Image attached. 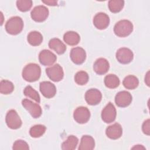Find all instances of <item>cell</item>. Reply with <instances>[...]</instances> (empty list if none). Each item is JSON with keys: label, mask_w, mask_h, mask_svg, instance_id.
<instances>
[{"label": "cell", "mask_w": 150, "mask_h": 150, "mask_svg": "<svg viewBox=\"0 0 150 150\" xmlns=\"http://www.w3.org/2000/svg\"><path fill=\"white\" fill-rule=\"evenodd\" d=\"M132 96L127 91L118 92L115 97V102L117 106L120 107H126L132 102Z\"/></svg>", "instance_id": "cell-10"}, {"label": "cell", "mask_w": 150, "mask_h": 150, "mask_svg": "<svg viewBox=\"0 0 150 150\" xmlns=\"http://www.w3.org/2000/svg\"><path fill=\"white\" fill-rule=\"evenodd\" d=\"M42 2L45 4L48 5H50V6H56L57 4V1H53V0H52V1L49 0V1H43Z\"/></svg>", "instance_id": "cell-34"}, {"label": "cell", "mask_w": 150, "mask_h": 150, "mask_svg": "<svg viewBox=\"0 0 150 150\" xmlns=\"http://www.w3.org/2000/svg\"><path fill=\"white\" fill-rule=\"evenodd\" d=\"M142 129L143 132L147 135H149V133H150V120L149 119H148L146 120H145L144 123L142 124Z\"/></svg>", "instance_id": "cell-33"}, {"label": "cell", "mask_w": 150, "mask_h": 150, "mask_svg": "<svg viewBox=\"0 0 150 150\" xmlns=\"http://www.w3.org/2000/svg\"><path fill=\"white\" fill-rule=\"evenodd\" d=\"M134 54L128 48L122 47L119 49L116 53L117 60L122 64H128L133 59Z\"/></svg>", "instance_id": "cell-11"}, {"label": "cell", "mask_w": 150, "mask_h": 150, "mask_svg": "<svg viewBox=\"0 0 150 150\" xmlns=\"http://www.w3.org/2000/svg\"><path fill=\"white\" fill-rule=\"evenodd\" d=\"M46 73L49 78L55 82L62 80L64 76L63 69L59 64H56L47 68L46 69Z\"/></svg>", "instance_id": "cell-7"}, {"label": "cell", "mask_w": 150, "mask_h": 150, "mask_svg": "<svg viewBox=\"0 0 150 150\" xmlns=\"http://www.w3.org/2000/svg\"><path fill=\"white\" fill-rule=\"evenodd\" d=\"M104 84L105 86L110 88H115L120 84L119 78L115 74H110L104 78Z\"/></svg>", "instance_id": "cell-25"}, {"label": "cell", "mask_w": 150, "mask_h": 150, "mask_svg": "<svg viewBox=\"0 0 150 150\" xmlns=\"http://www.w3.org/2000/svg\"><path fill=\"white\" fill-rule=\"evenodd\" d=\"M70 57L74 63L76 64H81L86 60V53L84 49L83 48L76 47L71 50Z\"/></svg>", "instance_id": "cell-14"}, {"label": "cell", "mask_w": 150, "mask_h": 150, "mask_svg": "<svg viewBox=\"0 0 150 150\" xmlns=\"http://www.w3.org/2000/svg\"><path fill=\"white\" fill-rule=\"evenodd\" d=\"M95 146L94 138L89 135H83L81 138V141L78 149L79 150H91Z\"/></svg>", "instance_id": "cell-20"}, {"label": "cell", "mask_w": 150, "mask_h": 150, "mask_svg": "<svg viewBox=\"0 0 150 150\" xmlns=\"http://www.w3.org/2000/svg\"><path fill=\"white\" fill-rule=\"evenodd\" d=\"M132 149H145V148L144 147V146H142V145H136V146H134Z\"/></svg>", "instance_id": "cell-36"}, {"label": "cell", "mask_w": 150, "mask_h": 150, "mask_svg": "<svg viewBox=\"0 0 150 150\" xmlns=\"http://www.w3.org/2000/svg\"><path fill=\"white\" fill-rule=\"evenodd\" d=\"M48 15L49 10L43 5H39L35 7L30 13L32 19L38 22H42L45 21Z\"/></svg>", "instance_id": "cell-5"}, {"label": "cell", "mask_w": 150, "mask_h": 150, "mask_svg": "<svg viewBox=\"0 0 150 150\" xmlns=\"http://www.w3.org/2000/svg\"><path fill=\"white\" fill-rule=\"evenodd\" d=\"M110 67L108 62L104 58L98 59L94 63V71L98 75L105 74Z\"/></svg>", "instance_id": "cell-17"}, {"label": "cell", "mask_w": 150, "mask_h": 150, "mask_svg": "<svg viewBox=\"0 0 150 150\" xmlns=\"http://www.w3.org/2000/svg\"><path fill=\"white\" fill-rule=\"evenodd\" d=\"M63 40L67 45L75 46L79 43L80 37L77 32L74 31H69L64 33L63 36Z\"/></svg>", "instance_id": "cell-21"}, {"label": "cell", "mask_w": 150, "mask_h": 150, "mask_svg": "<svg viewBox=\"0 0 150 150\" xmlns=\"http://www.w3.org/2000/svg\"><path fill=\"white\" fill-rule=\"evenodd\" d=\"M56 56L48 50H43L39 54V62L43 66L52 65L56 61Z\"/></svg>", "instance_id": "cell-16"}, {"label": "cell", "mask_w": 150, "mask_h": 150, "mask_svg": "<svg viewBox=\"0 0 150 150\" xmlns=\"http://www.w3.org/2000/svg\"><path fill=\"white\" fill-rule=\"evenodd\" d=\"M16 6L20 11L26 12L31 8L32 1L30 0H19L16 1Z\"/></svg>", "instance_id": "cell-31"}, {"label": "cell", "mask_w": 150, "mask_h": 150, "mask_svg": "<svg viewBox=\"0 0 150 150\" xmlns=\"http://www.w3.org/2000/svg\"><path fill=\"white\" fill-rule=\"evenodd\" d=\"M105 134L109 138L112 139H117L120 138L122 135V129L120 124L115 123L107 128Z\"/></svg>", "instance_id": "cell-18"}, {"label": "cell", "mask_w": 150, "mask_h": 150, "mask_svg": "<svg viewBox=\"0 0 150 150\" xmlns=\"http://www.w3.org/2000/svg\"><path fill=\"white\" fill-rule=\"evenodd\" d=\"M102 94L101 92L96 88H91L87 90L85 94V100L88 104L94 105L101 101Z\"/></svg>", "instance_id": "cell-12"}, {"label": "cell", "mask_w": 150, "mask_h": 150, "mask_svg": "<svg viewBox=\"0 0 150 150\" xmlns=\"http://www.w3.org/2000/svg\"><path fill=\"white\" fill-rule=\"evenodd\" d=\"M12 149L14 150H19V149H23V150H28L29 149L28 144L24 141L19 139L16 140L13 145Z\"/></svg>", "instance_id": "cell-32"}, {"label": "cell", "mask_w": 150, "mask_h": 150, "mask_svg": "<svg viewBox=\"0 0 150 150\" xmlns=\"http://www.w3.org/2000/svg\"><path fill=\"white\" fill-rule=\"evenodd\" d=\"M5 121L8 127L13 129H18L22 125V121L16 111L14 110H11L7 112Z\"/></svg>", "instance_id": "cell-4"}, {"label": "cell", "mask_w": 150, "mask_h": 150, "mask_svg": "<svg viewBox=\"0 0 150 150\" xmlns=\"http://www.w3.org/2000/svg\"><path fill=\"white\" fill-rule=\"evenodd\" d=\"M116 110L114 105L109 103L103 108L101 112V118L105 123H111L116 118Z\"/></svg>", "instance_id": "cell-8"}, {"label": "cell", "mask_w": 150, "mask_h": 150, "mask_svg": "<svg viewBox=\"0 0 150 150\" xmlns=\"http://www.w3.org/2000/svg\"><path fill=\"white\" fill-rule=\"evenodd\" d=\"M46 128L45 125L38 124L32 127L29 130V134L33 138H39L45 132Z\"/></svg>", "instance_id": "cell-26"}, {"label": "cell", "mask_w": 150, "mask_h": 150, "mask_svg": "<svg viewBox=\"0 0 150 150\" xmlns=\"http://www.w3.org/2000/svg\"><path fill=\"white\" fill-rule=\"evenodd\" d=\"M124 86L129 90H133L137 88L139 84L138 78L132 75H129L125 77L122 81Z\"/></svg>", "instance_id": "cell-24"}, {"label": "cell", "mask_w": 150, "mask_h": 150, "mask_svg": "<svg viewBox=\"0 0 150 150\" xmlns=\"http://www.w3.org/2000/svg\"><path fill=\"white\" fill-rule=\"evenodd\" d=\"M110 23L109 16L105 13H97L93 18V24L98 29L103 30L108 27Z\"/></svg>", "instance_id": "cell-13"}, {"label": "cell", "mask_w": 150, "mask_h": 150, "mask_svg": "<svg viewBox=\"0 0 150 150\" xmlns=\"http://www.w3.org/2000/svg\"><path fill=\"white\" fill-rule=\"evenodd\" d=\"M73 117L77 123L84 124L89 120L90 112L87 107H79L74 110Z\"/></svg>", "instance_id": "cell-9"}, {"label": "cell", "mask_w": 150, "mask_h": 150, "mask_svg": "<svg viewBox=\"0 0 150 150\" xmlns=\"http://www.w3.org/2000/svg\"><path fill=\"white\" fill-rule=\"evenodd\" d=\"M41 74L40 66L35 63L27 64L23 69L22 77L23 79L29 82H33L38 80Z\"/></svg>", "instance_id": "cell-1"}, {"label": "cell", "mask_w": 150, "mask_h": 150, "mask_svg": "<svg viewBox=\"0 0 150 150\" xmlns=\"http://www.w3.org/2000/svg\"><path fill=\"white\" fill-rule=\"evenodd\" d=\"M124 5V1L122 0H110L108 2V8L112 13L120 12Z\"/></svg>", "instance_id": "cell-27"}, {"label": "cell", "mask_w": 150, "mask_h": 150, "mask_svg": "<svg viewBox=\"0 0 150 150\" xmlns=\"http://www.w3.org/2000/svg\"><path fill=\"white\" fill-rule=\"evenodd\" d=\"M14 89L13 83L6 80H2L0 83V92L3 94H9Z\"/></svg>", "instance_id": "cell-28"}, {"label": "cell", "mask_w": 150, "mask_h": 150, "mask_svg": "<svg viewBox=\"0 0 150 150\" xmlns=\"http://www.w3.org/2000/svg\"><path fill=\"white\" fill-rule=\"evenodd\" d=\"M39 88L42 95L47 98H50L53 97L56 93L55 86L50 81H42L40 83Z\"/></svg>", "instance_id": "cell-15"}, {"label": "cell", "mask_w": 150, "mask_h": 150, "mask_svg": "<svg viewBox=\"0 0 150 150\" xmlns=\"http://www.w3.org/2000/svg\"><path fill=\"white\" fill-rule=\"evenodd\" d=\"M145 82L148 86H149V71H148L145 77Z\"/></svg>", "instance_id": "cell-35"}, {"label": "cell", "mask_w": 150, "mask_h": 150, "mask_svg": "<svg viewBox=\"0 0 150 150\" xmlns=\"http://www.w3.org/2000/svg\"><path fill=\"white\" fill-rule=\"evenodd\" d=\"M88 75L87 72L84 71H78L74 76V81L79 85H84L88 81Z\"/></svg>", "instance_id": "cell-30"}, {"label": "cell", "mask_w": 150, "mask_h": 150, "mask_svg": "<svg viewBox=\"0 0 150 150\" xmlns=\"http://www.w3.org/2000/svg\"><path fill=\"white\" fill-rule=\"evenodd\" d=\"M23 93L25 96L28 97L31 99H33L38 103H40V98L38 93L30 86H28L25 88L23 90Z\"/></svg>", "instance_id": "cell-29"}, {"label": "cell", "mask_w": 150, "mask_h": 150, "mask_svg": "<svg viewBox=\"0 0 150 150\" xmlns=\"http://www.w3.org/2000/svg\"><path fill=\"white\" fill-rule=\"evenodd\" d=\"M133 30V25L128 20L118 21L114 26V33L119 37H126L129 35Z\"/></svg>", "instance_id": "cell-3"}, {"label": "cell", "mask_w": 150, "mask_h": 150, "mask_svg": "<svg viewBox=\"0 0 150 150\" xmlns=\"http://www.w3.org/2000/svg\"><path fill=\"white\" fill-rule=\"evenodd\" d=\"M23 28V22L19 16L11 18L5 24L6 31L11 35H16L21 33Z\"/></svg>", "instance_id": "cell-2"}, {"label": "cell", "mask_w": 150, "mask_h": 150, "mask_svg": "<svg viewBox=\"0 0 150 150\" xmlns=\"http://www.w3.org/2000/svg\"><path fill=\"white\" fill-rule=\"evenodd\" d=\"M49 47L59 54H63L66 50V45L57 38L50 39L49 42Z\"/></svg>", "instance_id": "cell-19"}, {"label": "cell", "mask_w": 150, "mask_h": 150, "mask_svg": "<svg viewBox=\"0 0 150 150\" xmlns=\"http://www.w3.org/2000/svg\"><path fill=\"white\" fill-rule=\"evenodd\" d=\"M79 142L78 138L74 135H70L62 145V149L63 150H73L76 149Z\"/></svg>", "instance_id": "cell-23"}, {"label": "cell", "mask_w": 150, "mask_h": 150, "mask_svg": "<svg viewBox=\"0 0 150 150\" xmlns=\"http://www.w3.org/2000/svg\"><path fill=\"white\" fill-rule=\"evenodd\" d=\"M28 41L32 46H39L43 41V36L39 32L32 31L30 32L28 35Z\"/></svg>", "instance_id": "cell-22"}, {"label": "cell", "mask_w": 150, "mask_h": 150, "mask_svg": "<svg viewBox=\"0 0 150 150\" xmlns=\"http://www.w3.org/2000/svg\"><path fill=\"white\" fill-rule=\"evenodd\" d=\"M22 104L23 107L30 114L33 118H37L42 115V110L39 104L34 103L27 98L23 99L22 100Z\"/></svg>", "instance_id": "cell-6"}]
</instances>
